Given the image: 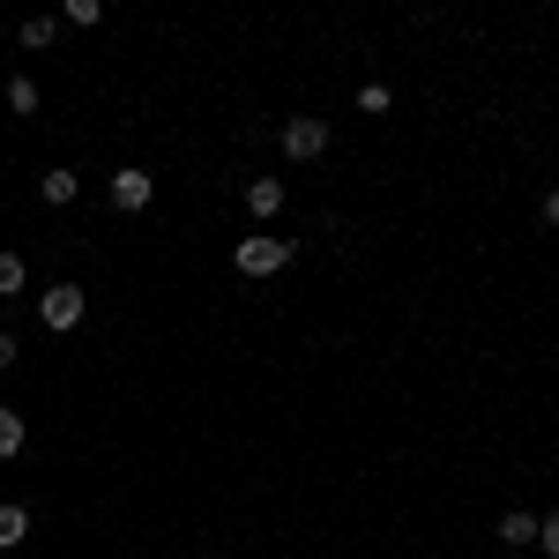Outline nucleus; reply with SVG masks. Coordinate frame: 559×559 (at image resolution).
<instances>
[{"mask_svg": "<svg viewBox=\"0 0 559 559\" xmlns=\"http://www.w3.org/2000/svg\"><path fill=\"white\" fill-rule=\"evenodd\" d=\"M150 194H157V179H150V173H134V165L112 173V210H150Z\"/></svg>", "mask_w": 559, "mask_h": 559, "instance_id": "obj_3", "label": "nucleus"}, {"mask_svg": "<svg viewBox=\"0 0 559 559\" xmlns=\"http://www.w3.org/2000/svg\"><path fill=\"white\" fill-rule=\"evenodd\" d=\"M284 261H292L284 239H239V276H276Z\"/></svg>", "mask_w": 559, "mask_h": 559, "instance_id": "obj_2", "label": "nucleus"}, {"mask_svg": "<svg viewBox=\"0 0 559 559\" xmlns=\"http://www.w3.org/2000/svg\"><path fill=\"white\" fill-rule=\"evenodd\" d=\"M52 38H60V23H52V15H31V23H23V45H31V52H45Z\"/></svg>", "mask_w": 559, "mask_h": 559, "instance_id": "obj_8", "label": "nucleus"}, {"mask_svg": "<svg viewBox=\"0 0 559 559\" xmlns=\"http://www.w3.org/2000/svg\"><path fill=\"white\" fill-rule=\"evenodd\" d=\"M23 530H31L23 508H0V552H15V545H23Z\"/></svg>", "mask_w": 559, "mask_h": 559, "instance_id": "obj_7", "label": "nucleus"}, {"mask_svg": "<svg viewBox=\"0 0 559 559\" xmlns=\"http://www.w3.org/2000/svg\"><path fill=\"white\" fill-rule=\"evenodd\" d=\"M38 321L52 329V336H60V329H75V321H83V284H52V292L38 299Z\"/></svg>", "mask_w": 559, "mask_h": 559, "instance_id": "obj_1", "label": "nucleus"}, {"mask_svg": "<svg viewBox=\"0 0 559 559\" xmlns=\"http://www.w3.org/2000/svg\"><path fill=\"white\" fill-rule=\"evenodd\" d=\"M247 210H254V216H276V210H284V187H276V179H254V187H247Z\"/></svg>", "mask_w": 559, "mask_h": 559, "instance_id": "obj_6", "label": "nucleus"}, {"mask_svg": "<svg viewBox=\"0 0 559 559\" xmlns=\"http://www.w3.org/2000/svg\"><path fill=\"white\" fill-rule=\"evenodd\" d=\"M15 292H23V261L0 254V299H15Z\"/></svg>", "mask_w": 559, "mask_h": 559, "instance_id": "obj_11", "label": "nucleus"}, {"mask_svg": "<svg viewBox=\"0 0 559 559\" xmlns=\"http://www.w3.org/2000/svg\"><path fill=\"white\" fill-rule=\"evenodd\" d=\"M545 216H552V224H559V187H552V194H545Z\"/></svg>", "mask_w": 559, "mask_h": 559, "instance_id": "obj_15", "label": "nucleus"}, {"mask_svg": "<svg viewBox=\"0 0 559 559\" xmlns=\"http://www.w3.org/2000/svg\"><path fill=\"white\" fill-rule=\"evenodd\" d=\"M0 366H15V336H0Z\"/></svg>", "mask_w": 559, "mask_h": 559, "instance_id": "obj_14", "label": "nucleus"}, {"mask_svg": "<svg viewBox=\"0 0 559 559\" xmlns=\"http://www.w3.org/2000/svg\"><path fill=\"white\" fill-rule=\"evenodd\" d=\"M8 105H15V112H38V83H31V75H15V83H8Z\"/></svg>", "mask_w": 559, "mask_h": 559, "instance_id": "obj_10", "label": "nucleus"}, {"mask_svg": "<svg viewBox=\"0 0 559 559\" xmlns=\"http://www.w3.org/2000/svg\"><path fill=\"white\" fill-rule=\"evenodd\" d=\"M500 545H537V522H530V515H508V522H500Z\"/></svg>", "mask_w": 559, "mask_h": 559, "instance_id": "obj_9", "label": "nucleus"}, {"mask_svg": "<svg viewBox=\"0 0 559 559\" xmlns=\"http://www.w3.org/2000/svg\"><path fill=\"white\" fill-rule=\"evenodd\" d=\"M321 150H329V120H292V128H284V157H321Z\"/></svg>", "mask_w": 559, "mask_h": 559, "instance_id": "obj_4", "label": "nucleus"}, {"mask_svg": "<svg viewBox=\"0 0 559 559\" xmlns=\"http://www.w3.org/2000/svg\"><path fill=\"white\" fill-rule=\"evenodd\" d=\"M15 448H23V418H15V411H0V455H15Z\"/></svg>", "mask_w": 559, "mask_h": 559, "instance_id": "obj_12", "label": "nucleus"}, {"mask_svg": "<svg viewBox=\"0 0 559 559\" xmlns=\"http://www.w3.org/2000/svg\"><path fill=\"white\" fill-rule=\"evenodd\" d=\"M75 187H83V179L68 173V165H60V173H45V179H38V194H45V202H52V210H68V202H75Z\"/></svg>", "mask_w": 559, "mask_h": 559, "instance_id": "obj_5", "label": "nucleus"}, {"mask_svg": "<svg viewBox=\"0 0 559 559\" xmlns=\"http://www.w3.org/2000/svg\"><path fill=\"white\" fill-rule=\"evenodd\" d=\"M537 552H545V559H559V515H545V522H537Z\"/></svg>", "mask_w": 559, "mask_h": 559, "instance_id": "obj_13", "label": "nucleus"}]
</instances>
